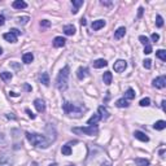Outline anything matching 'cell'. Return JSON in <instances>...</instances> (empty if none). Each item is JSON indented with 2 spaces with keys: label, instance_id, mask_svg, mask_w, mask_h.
Here are the masks:
<instances>
[{
  "label": "cell",
  "instance_id": "6da1fadb",
  "mask_svg": "<svg viewBox=\"0 0 166 166\" xmlns=\"http://www.w3.org/2000/svg\"><path fill=\"white\" fill-rule=\"evenodd\" d=\"M26 139L29 140V143H31V145L36 147V148L42 149H47L50 147V140L42 134H35V133H26Z\"/></svg>",
  "mask_w": 166,
  "mask_h": 166
},
{
  "label": "cell",
  "instance_id": "7a4b0ae2",
  "mask_svg": "<svg viewBox=\"0 0 166 166\" xmlns=\"http://www.w3.org/2000/svg\"><path fill=\"white\" fill-rule=\"evenodd\" d=\"M62 109H64V112H65L67 116L74 117V118H79V117H82L83 113L87 110V108L83 107V105H75L73 103H69V101H65V103L62 104Z\"/></svg>",
  "mask_w": 166,
  "mask_h": 166
},
{
  "label": "cell",
  "instance_id": "3957f363",
  "mask_svg": "<svg viewBox=\"0 0 166 166\" xmlns=\"http://www.w3.org/2000/svg\"><path fill=\"white\" fill-rule=\"evenodd\" d=\"M69 75H70V67L69 66H64L56 79V86L60 91H66L67 88V83H69Z\"/></svg>",
  "mask_w": 166,
  "mask_h": 166
},
{
  "label": "cell",
  "instance_id": "277c9868",
  "mask_svg": "<svg viewBox=\"0 0 166 166\" xmlns=\"http://www.w3.org/2000/svg\"><path fill=\"white\" fill-rule=\"evenodd\" d=\"M74 134L77 135H87V136H95L99 134L97 126H87V127H73L71 129Z\"/></svg>",
  "mask_w": 166,
  "mask_h": 166
},
{
  "label": "cell",
  "instance_id": "5b68a950",
  "mask_svg": "<svg viewBox=\"0 0 166 166\" xmlns=\"http://www.w3.org/2000/svg\"><path fill=\"white\" fill-rule=\"evenodd\" d=\"M14 158L9 153H0V166H13Z\"/></svg>",
  "mask_w": 166,
  "mask_h": 166
},
{
  "label": "cell",
  "instance_id": "8992f818",
  "mask_svg": "<svg viewBox=\"0 0 166 166\" xmlns=\"http://www.w3.org/2000/svg\"><path fill=\"white\" fill-rule=\"evenodd\" d=\"M126 67H127V62L124 61V60H117L114 62V65H113V69H114V71H117V73H122V71H124Z\"/></svg>",
  "mask_w": 166,
  "mask_h": 166
},
{
  "label": "cell",
  "instance_id": "52a82bcc",
  "mask_svg": "<svg viewBox=\"0 0 166 166\" xmlns=\"http://www.w3.org/2000/svg\"><path fill=\"white\" fill-rule=\"evenodd\" d=\"M152 84H153V87H156V88H164L166 86V78L165 77H157L156 79H153Z\"/></svg>",
  "mask_w": 166,
  "mask_h": 166
},
{
  "label": "cell",
  "instance_id": "ba28073f",
  "mask_svg": "<svg viewBox=\"0 0 166 166\" xmlns=\"http://www.w3.org/2000/svg\"><path fill=\"white\" fill-rule=\"evenodd\" d=\"M77 77H78V79H81V81H83L84 78H87L88 77V69L86 66H81L77 70Z\"/></svg>",
  "mask_w": 166,
  "mask_h": 166
},
{
  "label": "cell",
  "instance_id": "9c48e42d",
  "mask_svg": "<svg viewBox=\"0 0 166 166\" xmlns=\"http://www.w3.org/2000/svg\"><path fill=\"white\" fill-rule=\"evenodd\" d=\"M34 107L36 108V110L39 113H43L46 110V104H44V101L42 99H35L34 100Z\"/></svg>",
  "mask_w": 166,
  "mask_h": 166
},
{
  "label": "cell",
  "instance_id": "30bf717a",
  "mask_svg": "<svg viewBox=\"0 0 166 166\" xmlns=\"http://www.w3.org/2000/svg\"><path fill=\"white\" fill-rule=\"evenodd\" d=\"M65 43H66V39H65V38H62V36H56L53 39V47H56V48L64 47V46H65Z\"/></svg>",
  "mask_w": 166,
  "mask_h": 166
},
{
  "label": "cell",
  "instance_id": "8fae6325",
  "mask_svg": "<svg viewBox=\"0 0 166 166\" xmlns=\"http://www.w3.org/2000/svg\"><path fill=\"white\" fill-rule=\"evenodd\" d=\"M97 114H99L100 119H107L109 117V112H108L107 108L101 105V107H99V109H97Z\"/></svg>",
  "mask_w": 166,
  "mask_h": 166
},
{
  "label": "cell",
  "instance_id": "7c38bea8",
  "mask_svg": "<svg viewBox=\"0 0 166 166\" xmlns=\"http://www.w3.org/2000/svg\"><path fill=\"white\" fill-rule=\"evenodd\" d=\"M92 65L95 69H101V67L107 66L108 62H107V60H104V59H99V60H95V61L92 62Z\"/></svg>",
  "mask_w": 166,
  "mask_h": 166
},
{
  "label": "cell",
  "instance_id": "4fadbf2b",
  "mask_svg": "<svg viewBox=\"0 0 166 166\" xmlns=\"http://www.w3.org/2000/svg\"><path fill=\"white\" fill-rule=\"evenodd\" d=\"M105 26V21L104 20H96V21H93L92 22V25H91V27L92 30H100V29H103Z\"/></svg>",
  "mask_w": 166,
  "mask_h": 166
},
{
  "label": "cell",
  "instance_id": "5bb4252c",
  "mask_svg": "<svg viewBox=\"0 0 166 166\" xmlns=\"http://www.w3.org/2000/svg\"><path fill=\"white\" fill-rule=\"evenodd\" d=\"M124 34H126V27H123V26H121L114 31V39H121V38L124 36Z\"/></svg>",
  "mask_w": 166,
  "mask_h": 166
},
{
  "label": "cell",
  "instance_id": "9a60e30c",
  "mask_svg": "<svg viewBox=\"0 0 166 166\" xmlns=\"http://www.w3.org/2000/svg\"><path fill=\"white\" fill-rule=\"evenodd\" d=\"M40 83L43 86H46V87H48V86H50V75H48V73H42L40 74Z\"/></svg>",
  "mask_w": 166,
  "mask_h": 166
},
{
  "label": "cell",
  "instance_id": "2e32d148",
  "mask_svg": "<svg viewBox=\"0 0 166 166\" xmlns=\"http://www.w3.org/2000/svg\"><path fill=\"white\" fill-rule=\"evenodd\" d=\"M75 27L73 25H65L64 26V33H65V35H69V36H71V35H74L75 34Z\"/></svg>",
  "mask_w": 166,
  "mask_h": 166
},
{
  "label": "cell",
  "instance_id": "e0dca14e",
  "mask_svg": "<svg viewBox=\"0 0 166 166\" xmlns=\"http://www.w3.org/2000/svg\"><path fill=\"white\" fill-rule=\"evenodd\" d=\"M134 136L138 140H140V142H148V140H149V138L144 133H142V131H135V133H134Z\"/></svg>",
  "mask_w": 166,
  "mask_h": 166
},
{
  "label": "cell",
  "instance_id": "ac0fdd59",
  "mask_svg": "<svg viewBox=\"0 0 166 166\" xmlns=\"http://www.w3.org/2000/svg\"><path fill=\"white\" fill-rule=\"evenodd\" d=\"M3 38H4L7 42H9V43H17V36L12 33H5L4 35H3Z\"/></svg>",
  "mask_w": 166,
  "mask_h": 166
},
{
  "label": "cell",
  "instance_id": "d6986e66",
  "mask_svg": "<svg viewBox=\"0 0 166 166\" xmlns=\"http://www.w3.org/2000/svg\"><path fill=\"white\" fill-rule=\"evenodd\" d=\"M12 5L14 9H25L26 7H27V3L22 1V0H16V1H13Z\"/></svg>",
  "mask_w": 166,
  "mask_h": 166
},
{
  "label": "cell",
  "instance_id": "ffe728a7",
  "mask_svg": "<svg viewBox=\"0 0 166 166\" xmlns=\"http://www.w3.org/2000/svg\"><path fill=\"white\" fill-rule=\"evenodd\" d=\"M165 127H166V122H165V121H162V119L157 121V122H154V124H153V129H154V130H157V131L164 130Z\"/></svg>",
  "mask_w": 166,
  "mask_h": 166
},
{
  "label": "cell",
  "instance_id": "44dd1931",
  "mask_svg": "<svg viewBox=\"0 0 166 166\" xmlns=\"http://www.w3.org/2000/svg\"><path fill=\"white\" fill-rule=\"evenodd\" d=\"M22 61H24V64H31L34 61V55L31 53V52L25 53L24 56H22Z\"/></svg>",
  "mask_w": 166,
  "mask_h": 166
},
{
  "label": "cell",
  "instance_id": "7402d4cb",
  "mask_svg": "<svg viewBox=\"0 0 166 166\" xmlns=\"http://www.w3.org/2000/svg\"><path fill=\"white\" fill-rule=\"evenodd\" d=\"M73 5H74V9L71 10L73 12V14H77L78 13V9H79V7H82L83 5V0H73Z\"/></svg>",
  "mask_w": 166,
  "mask_h": 166
},
{
  "label": "cell",
  "instance_id": "603a6c76",
  "mask_svg": "<svg viewBox=\"0 0 166 166\" xmlns=\"http://www.w3.org/2000/svg\"><path fill=\"white\" fill-rule=\"evenodd\" d=\"M100 121V117H99V114H93L91 118H90L88 121H87V124L88 126H96V123Z\"/></svg>",
  "mask_w": 166,
  "mask_h": 166
},
{
  "label": "cell",
  "instance_id": "cb8c5ba5",
  "mask_svg": "<svg viewBox=\"0 0 166 166\" xmlns=\"http://www.w3.org/2000/svg\"><path fill=\"white\" fill-rule=\"evenodd\" d=\"M112 73H110V71H105V73H104V75H103V81H104V83H105V84H107V86H109V84H110V83H112Z\"/></svg>",
  "mask_w": 166,
  "mask_h": 166
},
{
  "label": "cell",
  "instance_id": "d4e9b609",
  "mask_svg": "<svg viewBox=\"0 0 166 166\" xmlns=\"http://www.w3.org/2000/svg\"><path fill=\"white\" fill-rule=\"evenodd\" d=\"M116 105L118 108H127V107H129V101L124 99V97H122V99H118L116 101Z\"/></svg>",
  "mask_w": 166,
  "mask_h": 166
},
{
  "label": "cell",
  "instance_id": "484cf974",
  "mask_svg": "<svg viewBox=\"0 0 166 166\" xmlns=\"http://www.w3.org/2000/svg\"><path fill=\"white\" fill-rule=\"evenodd\" d=\"M124 99H126V100L135 99V91H134L133 88H127V91L124 92Z\"/></svg>",
  "mask_w": 166,
  "mask_h": 166
},
{
  "label": "cell",
  "instance_id": "4316f807",
  "mask_svg": "<svg viewBox=\"0 0 166 166\" xmlns=\"http://www.w3.org/2000/svg\"><path fill=\"white\" fill-rule=\"evenodd\" d=\"M12 73H9V71H1L0 73V78L3 79V81H5V82H9L10 79H12Z\"/></svg>",
  "mask_w": 166,
  "mask_h": 166
},
{
  "label": "cell",
  "instance_id": "83f0119b",
  "mask_svg": "<svg viewBox=\"0 0 166 166\" xmlns=\"http://www.w3.org/2000/svg\"><path fill=\"white\" fill-rule=\"evenodd\" d=\"M135 164L138 166H149V161L145 158H135Z\"/></svg>",
  "mask_w": 166,
  "mask_h": 166
},
{
  "label": "cell",
  "instance_id": "f1b7e54d",
  "mask_svg": "<svg viewBox=\"0 0 166 166\" xmlns=\"http://www.w3.org/2000/svg\"><path fill=\"white\" fill-rule=\"evenodd\" d=\"M61 153L64 154V156H70V154H71V148H70V145H69V144L64 145L62 148H61Z\"/></svg>",
  "mask_w": 166,
  "mask_h": 166
},
{
  "label": "cell",
  "instance_id": "f546056e",
  "mask_svg": "<svg viewBox=\"0 0 166 166\" xmlns=\"http://www.w3.org/2000/svg\"><path fill=\"white\" fill-rule=\"evenodd\" d=\"M156 56L160 60H162V61H166V51L165 50H158L156 52Z\"/></svg>",
  "mask_w": 166,
  "mask_h": 166
},
{
  "label": "cell",
  "instance_id": "4dcf8cb0",
  "mask_svg": "<svg viewBox=\"0 0 166 166\" xmlns=\"http://www.w3.org/2000/svg\"><path fill=\"white\" fill-rule=\"evenodd\" d=\"M29 21H30V17H27V16H22V17H18L17 18V22L20 25H26Z\"/></svg>",
  "mask_w": 166,
  "mask_h": 166
},
{
  "label": "cell",
  "instance_id": "1f68e13d",
  "mask_svg": "<svg viewBox=\"0 0 166 166\" xmlns=\"http://www.w3.org/2000/svg\"><path fill=\"white\" fill-rule=\"evenodd\" d=\"M139 105H140V107H148V105H150V99L149 97H144V99L140 100Z\"/></svg>",
  "mask_w": 166,
  "mask_h": 166
},
{
  "label": "cell",
  "instance_id": "d6a6232c",
  "mask_svg": "<svg viewBox=\"0 0 166 166\" xmlns=\"http://www.w3.org/2000/svg\"><path fill=\"white\" fill-rule=\"evenodd\" d=\"M156 26L157 27H162V26H164V18H162L161 16L156 17Z\"/></svg>",
  "mask_w": 166,
  "mask_h": 166
},
{
  "label": "cell",
  "instance_id": "836d02e7",
  "mask_svg": "<svg viewBox=\"0 0 166 166\" xmlns=\"http://www.w3.org/2000/svg\"><path fill=\"white\" fill-rule=\"evenodd\" d=\"M139 40H140V43H142V44H144V46H148V44H149L148 38L144 36V35H140V36H139Z\"/></svg>",
  "mask_w": 166,
  "mask_h": 166
},
{
  "label": "cell",
  "instance_id": "e575fe53",
  "mask_svg": "<svg viewBox=\"0 0 166 166\" xmlns=\"http://www.w3.org/2000/svg\"><path fill=\"white\" fill-rule=\"evenodd\" d=\"M143 65H144L145 69H150V67H152V61H150L149 59H147L143 61Z\"/></svg>",
  "mask_w": 166,
  "mask_h": 166
},
{
  "label": "cell",
  "instance_id": "d590c367",
  "mask_svg": "<svg viewBox=\"0 0 166 166\" xmlns=\"http://www.w3.org/2000/svg\"><path fill=\"white\" fill-rule=\"evenodd\" d=\"M0 145H1V147L7 145V139L4 136V134H1V133H0Z\"/></svg>",
  "mask_w": 166,
  "mask_h": 166
},
{
  "label": "cell",
  "instance_id": "8d00e7d4",
  "mask_svg": "<svg viewBox=\"0 0 166 166\" xmlns=\"http://www.w3.org/2000/svg\"><path fill=\"white\" fill-rule=\"evenodd\" d=\"M40 26H42V27H50V26H51V22L48 21V20H42V21H40Z\"/></svg>",
  "mask_w": 166,
  "mask_h": 166
},
{
  "label": "cell",
  "instance_id": "74e56055",
  "mask_svg": "<svg viewBox=\"0 0 166 166\" xmlns=\"http://www.w3.org/2000/svg\"><path fill=\"white\" fill-rule=\"evenodd\" d=\"M144 53H145V55L152 53V47H150L149 44H148V46H145V47H144Z\"/></svg>",
  "mask_w": 166,
  "mask_h": 166
},
{
  "label": "cell",
  "instance_id": "f35d334b",
  "mask_svg": "<svg viewBox=\"0 0 166 166\" xmlns=\"http://www.w3.org/2000/svg\"><path fill=\"white\" fill-rule=\"evenodd\" d=\"M25 110H26V113H27V116H29L31 119H34V118H35V114H34V113H33L31 110H30V109H27V108H26Z\"/></svg>",
  "mask_w": 166,
  "mask_h": 166
},
{
  "label": "cell",
  "instance_id": "ab89813d",
  "mask_svg": "<svg viewBox=\"0 0 166 166\" xmlns=\"http://www.w3.org/2000/svg\"><path fill=\"white\" fill-rule=\"evenodd\" d=\"M9 33H12V34H14V35H21V31H20V30H17V29H10L9 30Z\"/></svg>",
  "mask_w": 166,
  "mask_h": 166
},
{
  "label": "cell",
  "instance_id": "60d3db41",
  "mask_svg": "<svg viewBox=\"0 0 166 166\" xmlns=\"http://www.w3.org/2000/svg\"><path fill=\"white\" fill-rule=\"evenodd\" d=\"M158 39H160V35H158V34H156V33L152 34V40L153 42H157Z\"/></svg>",
  "mask_w": 166,
  "mask_h": 166
},
{
  "label": "cell",
  "instance_id": "b9f144b4",
  "mask_svg": "<svg viewBox=\"0 0 166 166\" xmlns=\"http://www.w3.org/2000/svg\"><path fill=\"white\" fill-rule=\"evenodd\" d=\"M4 24H5V17L3 14H0V26H3Z\"/></svg>",
  "mask_w": 166,
  "mask_h": 166
},
{
  "label": "cell",
  "instance_id": "7bdbcfd3",
  "mask_svg": "<svg viewBox=\"0 0 166 166\" xmlns=\"http://www.w3.org/2000/svg\"><path fill=\"white\" fill-rule=\"evenodd\" d=\"M100 4H101V5H110V4H112V1H104V0H101Z\"/></svg>",
  "mask_w": 166,
  "mask_h": 166
},
{
  "label": "cell",
  "instance_id": "ee69618b",
  "mask_svg": "<svg viewBox=\"0 0 166 166\" xmlns=\"http://www.w3.org/2000/svg\"><path fill=\"white\" fill-rule=\"evenodd\" d=\"M143 10H144L143 8H139V12H138V17H139V18H140V17L143 16Z\"/></svg>",
  "mask_w": 166,
  "mask_h": 166
},
{
  "label": "cell",
  "instance_id": "f6af8a7d",
  "mask_svg": "<svg viewBox=\"0 0 166 166\" xmlns=\"http://www.w3.org/2000/svg\"><path fill=\"white\" fill-rule=\"evenodd\" d=\"M165 104H166V101H165V100H162V103H161V108H162V110H166Z\"/></svg>",
  "mask_w": 166,
  "mask_h": 166
},
{
  "label": "cell",
  "instance_id": "bcb514c9",
  "mask_svg": "<svg viewBox=\"0 0 166 166\" xmlns=\"http://www.w3.org/2000/svg\"><path fill=\"white\" fill-rule=\"evenodd\" d=\"M81 25H82V26H86V25H87V22H86L84 18H81Z\"/></svg>",
  "mask_w": 166,
  "mask_h": 166
},
{
  "label": "cell",
  "instance_id": "7dc6e473",
  "mask_svg": "<svg viewBox=\"0 0 166 166\" xmlns=\"http://www.w3.org/2000/svg\"><path fill=\"white\" fill-rule=\"evenodd\" d=\"M7 118H12V119H16V117H14L12 113H9V114H7Z\"/></svg>",
  "mask_w": 166,
  "mask_h": 166
},
{
  "label": "cell",
  "instance_id": "c3c4849f",
  "mask_svg": "<svg viewBox=\"0 0 166 166\" xmlns=\"http://www.w3.org/2000/svg\"><path fill=\"white\" fill-rule=\"evenodd\" d=\"M160 156H161L162 158L165 157V149H161V150H160Z\"/></svg>",
  "mask_w": 166,
  "mask_h": 166
},
{
  "label": "cell",
  "instance_id": "681fc988",
  "mask_svg": "<svg viewBox=\"0 0 166 166\" xmlns=\"http://www.w3.org/2000/svg\"><path fill=\"white\" fill-rule=\"evenodd\" d=\"M9 95H10V96H13V97H16V96H18V93H16V92H12V91H10V92H9Z\"/></svg>",
  "mask_w": 166,
  "mask_h": 166
},
{
  "label": "cell",
  "instance_id": "f907efd6",
  "mask_svg": "<svg viewBox=\"0 0 166 166\" xmlns=\"http://www.w3.org/2000/svg\"><path fill=\"white\" fill-rule=\"evenodd\" d=\"M50 166H59V165H57V164H51Z\"/></svg>",
  "mask_w": 166,
  "mask_h": 166
},
{
  "label": "cell",
  "instance_id": "816d5d0a",
  "mask_svg": "<svg viewBox=\"0 0 166 166\" xmlns=\"http://www.w3.org/2000/svg\"><path fill=\"white\" fill-rule=\"evenodd\" d=\"M1 53H3V48L0 47V55H1Z\"/></svg>",
  "mask_w": 166,
  "mask_h": 166
},
{
  "label": "cell",
  "instance_id": "f5cc1de1",
  "mask_svg": "<svg viewBox=\"0 0 166 166\" xmlns=\"http://www.w3.org/2000/svg\"><path fill=\"white\" fill-rule=\"evenodd\" d=\"M66 166H75V165H73V164H70V165H66Z\"/></svg>",
  "mask_w": 166,
  "mask_h": 166
}]
</instances>
